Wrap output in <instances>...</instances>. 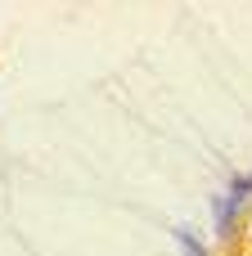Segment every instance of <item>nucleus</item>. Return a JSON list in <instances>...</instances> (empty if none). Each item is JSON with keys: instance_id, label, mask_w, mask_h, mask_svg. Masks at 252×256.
I'll return each mask as SVG.
<instances>
[{"instance_id": "f03ea898", "label": "nucleus", "mask_w": 252, "mask_h": 256, "mask_svg": "<svg viewBox=\"0 0 252 256\" xmlns=\"http://www.w3.org/2000/svg\"><path fill=\"white\" fill-rule=\"evenodd\" d=\"M180 243H185V252H189V256H207L198 243H194V238H189V234H185V230H180Z\"/></svg>"}, {"instance_id": "f257e3e1", "label": "nucleus", "mask_w": 252, "mask_h": 256, "mask_svg": "<svg viewBox=\"0 0 252 256\" xmlns=\"http://www.w3.org/2000/svg\"><path fill=\"white\" fill-rule=\"evenodd\" d=\"M248 194H252V176H243V180H234L230 184V194H225V202H221V234H230V216H239V207L248 202Z\"/></svg>"}]
</instances>
